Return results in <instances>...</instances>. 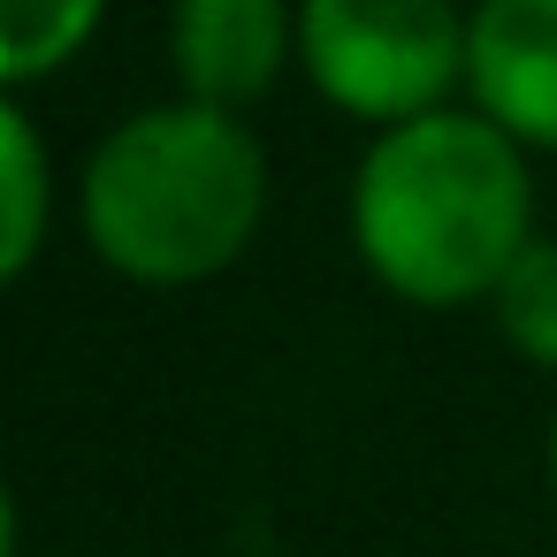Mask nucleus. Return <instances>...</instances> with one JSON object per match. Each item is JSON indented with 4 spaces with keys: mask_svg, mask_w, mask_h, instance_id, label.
Instances as JSON below:
<instances>
[{
    "mask_svg": "<svg viewBox=\"0 0 557 557\" xmlns=\"http://www.w3.org/2000/svg\"><path fill=\"white\" fill-rule=\"evenodd\" d=\"M351 237L367 268L420 306H466L496 290L534 237V184L519 138L496 131L481 108L389 123L359 161Z\"/></svg>",
    "mask_w": 557,
    "mask_h": 557,
    "instance_id": "obj_1",
    "label": "nucleus"
},
{
    "mask_svg": "<svg viewBox=\"0 0 557 557\" xmlns=\"http://www.w3.org/2000/svg\"><path fill=\"white\" fill-rule=\"evenodd\" d=\"M268 207L260 138L207 100L138 108L85 161V230L100 260L146 283H191L245 252Z\"/></svg>",
    "mask_w": 557,
    "mask_h": 557,
    "instance_id": "obj_2",
    "label": "nucleus"
},
{
    "mask_svg": "<svg viewBox=\"0 0 557 557\" xmlns=\"http://www.w3.org/2000/svg\"><path fill=\"white\" fill-rule=\"evenodd\" d=\"M298 54L336 108L412 123L466 70V24L450 0H298Z\"/></svg>",
    "mask_w": 557,
    "mask_h": 557,
    "instance_id": "obj_3",
    "label": "nucleus"
},
{
    "mask_svg": "<svg viewBox=\"0 0 557 557\" xmlns=\"http://www.w3.org/2000/svg\"><path fill=\"white\" fill-rule=\"evenodd\" d=\"M466 77L496 131L557 146V0H481L466 16Z\"/></svg>",
    "mask_w": 557,
    "mask_h": 557,
    "instance_id": "obj_4",
    "label": "nucleus"
},
{
    "mask_svg": "<svg viewBox=\"0 0 557 557\" xmlns=\"http://www.w3.org/2000/svg\"><path fill=\"white\" fill-rule=\"evenodd\" d=\"M169 54L207 108H237L275 85L290 54V0H176Z\"/></svg>",
    "mask_w": 557,
    "mask_h": 557,
    "instance_id": "obj_5",
    "label": "nucleus"
},
{
    "mask_svg": "<svg viewBox=\"0 0 557 557\" xmlns=\"http://www.w3.org/2000/svg\"><path fill=\"white\" fill-rule=\"evenodd\" d=\"M47 199H54V176H47V138L32 131V115L0 92V283H9L39 237H47Z\"/></svg>",
    "mask_w": 557,
    "mask_h": 557,
    "instance_id": "obj_6",
    "label": "nucleus"
},
{
    "mask_svg": "<svg viewBox=\"0 0 557 557\" xmlns=\"http://www.w3.org/2000/svg\"><path fill=\"white\" fill-rule=\"evenodd\" d=\"M100 24V0H0V85L47 77Z\"/></svg>",
    "mask_w": 557,
    "mask_h": 557,
    "instance_id": "obj_7",
    "label": "nucleus"
},
{
    "mask_svg": "<svg viewBox=\"0 0 557 557\" xmlns=\"http://www.w3.org/2000/svg\"><path fill=\"white\" fill-rule=\"evenodd\" d=\"M488 298H496L504 336H511L527 359L557 367V237H527V252L504 268V283H496Z\"/></svg>",
    "mask_w": 557,
    "mask_h": 557,
    "instance_id": "obj_8",
    "label": "nucleus"
},
{
    "mask_svg": "<svg viewBox=\"0 0 557 557\" xmlns=\"http://www.w3.org/2000/svg\"><path fill=\"white\" fill-rule=\"evenodd\" d=\"M16 549V504H9V488H0V557Z\"/></svg>",
    "mask_w": 557,
    "mask_h": 557,
    "instance_id": "obj_9",
    "label": "nucleus"
},
{
    "mask_svg": "<svg viewBox=\"0 0 557 557\" xmlns=\"http://www.w3.org/2000/svg\"><path fill=\"white\" fill-rule=\"evenodd\" d=\"M549 481H557V412H549Z\"/></svg>",
    "mask_w": 557,
    "mask_h": 557,
    "instance_id": "obj_10",
    "label": "nucleus"
}]
</instances>
